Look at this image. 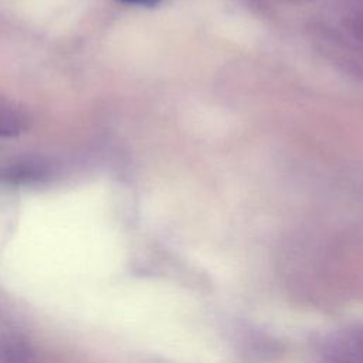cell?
Instances as JSON below:
<instances>
[{"instance_id": "6da1fadb", "label": "cell", "mask_w": 363, "mask_h": 363, "mask_svg": "<svg viewBox=\"0 0 363 363\" xmlns=\"http://www.w3.org/2000/svg\"><path fill=\"white\" fill-rule=\"evenodd\" d=\"M26 128V116L13 102L0 96V136H16Z\"/></svg>"}, {"instance_id": "7a4b0ae2", "label": "cell", "mask_w": 363, "mask_h": 363, "mask_svg": "<svg viewBox=\"0 0 363 363\" xmlns=\"http://www.w3.org/2000/svg\"><path fill=\"white\" fill-rule=\"evenodd\" d=\"M0 363H37L30 346L17 337L0 339Z\"/></svg>"}, {"instance_id": "3957f363", "label": "cell", "mask_w": 363, "mask_h": 363, "mask_svg": "<svg viewBox=\"0 0 363 363\" xmlns=\"http://www.w3.org/2000/svg\"><path fill=\"white\" fill-rule=\"evenodd\" d=\"M125 4H132V6H142V7H153L160 3V0H118Z\"/></svg>"}]
</instances>
